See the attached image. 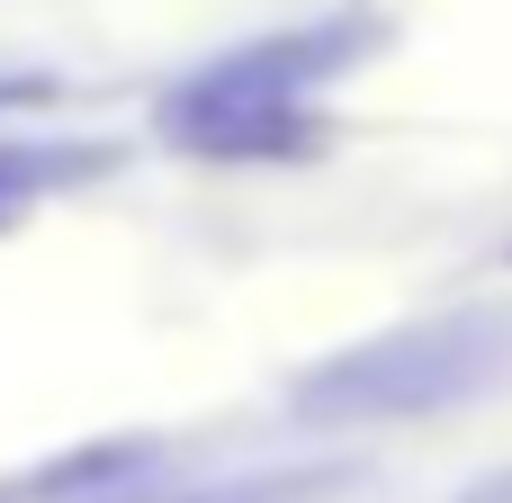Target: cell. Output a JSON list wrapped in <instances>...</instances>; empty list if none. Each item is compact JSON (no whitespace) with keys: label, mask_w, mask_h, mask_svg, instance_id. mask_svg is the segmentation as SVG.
Returning a JSON list of instances; mask_svg holds the SVG:
<instances>
[{"label":"cell","mask_w":512,"mask_h":503,"mask_svg":"<svg viewBox=\"0 0 512 503\" xmlns=\"http://www.w3.org/2000/svg\"><path fill=\"white\" fill-rule=\"evenodd\" d=\"M360 45V27H297V36H261L207 72H189L162 99V135L216 162L243 153H306L315 144V90L342 72V54Z\"/></svg>","instance_id":"cell-1"},{"label":"cell","mask_w":512,"mask_h":503,"mask_svg":"<svg viewBox=\"0 0 512 503\" xmlns=\"http://www.w3.org/2000/svg\"><path fill=\"white\" fill-rule=\"evenodd\" d=\"M504 369L512 315H441V324H405V333H378V342L306 369L288 405L306 423H414L459 396H486Z\"/></svg>","instance_id":"cell-2"},{"label":"cell","mask_w":512,"mask_h":503,"mask_svg":"<svg viewBox=\"0 0 512 503\" xmlns=\"http://www.w3.org/2000/svg\"><path fill=\"white\" fill-rule=\"evenodd\" d=\"M153 450L144 441H99V450H81V459H45L36 477H9L0 503H63V495H90V486H117L126 468H144Z\"/></svg>","instance_id":"cell-3"},{"label":"cell","mask_w":512,"mask_h":503,"mask_svg":"<svg viewBox=\"0 0 512 503\" xmlns=\"http://www.w3.org/2000/svg\"><path fill=\"white\" fill-rule=\"evenodd\" d=\"M99 171V153H36V144H0V225H18L45 189Z\"/></svg>","instance_id":"cell-4"},{"label":"cell","mask_w":512,"mask_h":503,"mask_svg":"<svg viewBox=\"0 0 512 503\" xmlns=\"http://www.w3.org/2000/svg\"><path fill=\"white\" fill-rule=\"evenodd\" d=\"M27 99H54V81L45 72H9L0 81V108H27Z\"/></svg>","instance_id":"cell-5"}]
</instances>
